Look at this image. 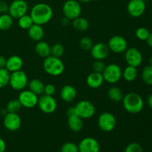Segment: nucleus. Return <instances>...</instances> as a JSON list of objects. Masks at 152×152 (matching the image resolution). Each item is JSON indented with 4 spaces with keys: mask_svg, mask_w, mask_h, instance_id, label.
Returning <instances> with one entry per match:
<instances>
[{
    "mask_svg": "<svg viewBox=\"0 0 152 152\" xmlns=\"http://www.w3.org/2000/svg\"><path fill=\"white\" fill-rule=\"evenodd\" d=\"M64 51H65V49H64L63 45L62 44H59V43H56L51 47L50 55L55 56V57L59 58L63 55Z\"/></svg>",
    "mask_w": 152,
    "mask_h": 152,
    "instance_id": "473e14b6",
    "label": "nucleus"
},
{
    "mask_svg": "<svg viewBox=\"0 0 152 152\" xmlns=\"http://www.w3.org/2000/svg\"><path fill=\"white\" fill-rule=\"evenodd\" d=\"M79 1L82 2H89L91 1H97V0H79Z\"/></svg>",
    "mask_w": 152,
    "mask_h": 152,
    "instance_id": "09e8293b",
    "label": "nucleus"
},
{
    "mask_svg": "<svg viewBox=\"0 0 152 152\" xmlns=\"http://www.w3.org/2000/svg\"><path fill=\"white\" fill-rule=\"evenodd\" d=\"M18 19H19V21H18L19 26L22 29L28 30L34 24L32 18L31 17L30 15L25 14Z\"/></svg>",
    "mask_w": 152,
    "mask_h": 152,
    "instance_id": "7c9ffc66",
    "label": "nucleus"
},
{
    "mask_svg": "<svg viewBox=\"0 0 152 152\" xmlns=\"http://www.w3.org/2000/svg\"><path fill=\"white\" fill-rule=\"evenodd\" d=\"M148 105L152 109V94L148 97Z\"/></svg>",
    "mask_w": 152,
    "mask_h": 152,
    "instance_id": "a18cd8bd",
    "label": "nucleus"
},
{
    "mask_svg": "<svg viewBox=\"0 0 152 152\" xmlns=\"http://www.w3.org/2000/svg\"><path fill=\"white\" fill-rule=\"evenodd\" d=\"M102 74L104 80L111 84H114L121 79L123 76V71L118 65L112 63L106 65Z\"/></svg>",
    "mask_w": 152,
    "mask_h": 152,
    "instance_id": "39448f33",
    "label": "nucleus"
},
{
    "mask_svg": "<svg viewBox=\"0 0 152 152\" xmlns=\"http://www.w3.org/2000/svg\"><path fill=\"white\" fill-rule=\"evenodd\" d=\"M28 34L30 38L36 42H39L44 37V30L42 25L33 24L28 29Z\"/></svg>",
    "mask_w": 152,
    "mask_h": 152,
    "instance_id": "412c9836",
    "label": "nucleus"
},
{
    "mask_svg": "<svg viewBox=\"0 0 152 152\" xmlns=\"http://www.w3.org/2000/svg\"><path fill=\"white\" fill-rule=\"evenodd\" d=\"M50 49H51V47L50 45L44 41H39L35 46L36 53L43 58L50 56Z\"/></svg>",
    "mask_w": 152,
    "mask_h": 152,
    "instance_id": "5701e85b",
    "label": "nucleus"
},
{
    "mask_svg": "<svg viewBox=\"0 0 152 152\" xmlns=\"http://www.w3.org/2000/svg\"><path fill=\"white\" fill-rule=\"evenodd\" d=\"M110 50L115 53H122L128 48V43L126 39L121 36H114L110 39L108 44Z\"/></svg>",
    "mask_w": 152,
    "mask_h": 152,
    "instance_id": "ddd939ff",
    "label": "nucleus"
},
{
    "mask_svg": "<svg viewBox=\"0 0 152 152\" xmlns=\"http://www.w3.org/2000/svg\"><path fill=\"white\" fill-rule=\"evenodd\" d=\"M147 42V44H148V45L149 46V47L152 48V32L150 33L149 35H148V38H147V39L145 40Z\"/></svg>",
    "mask_w": 152,
    "mask_h": 152,
    "instance_id": "c03bdc74",
    "label": "nucleus"
},
{
    "mask_svg": "<svg viewBox=\"0 0 152 152\" xmlns=\"http://www.w3.org/2000/svg\"><path fill=\"white\" fill-rule=\"evenodd\" d=\"M39 108L42 112L45 114H52L54 112L57 107L56 101L53 96L43 94L39 98L38 104Z\"/></svg>",
    "mask_w": 152,
    "mask_h": 152,
    "instance_id": "1a4fd4ad",
    "label": "nucleus"
},
{
    "mask_svg": "<svg viewBox=\"0 0 152 152\" xmlns=\"http://www.w3.org/2000/svg\"><path fill=\"white\" fill-rule=\"evenodd\" d=\"M122 101L125 110L131 114H138L143 108L144 102L142 96L134 92L125 95Z\"/></svg>",
    "mask_w": 152,
    "mask_h": 152,
    "instance_id": "f03ea898",
    "label": "nucleus"
},
{
    "mask_svg": "<svg viewBox=\"0 0 152 152\" xmlns=\"http://www.w3.org/2000/svg\"><path fill=\"white\" fill-rule=\"evenodd\" d=\"M6 150V143L2 138L0 137V152H4Z\"/></svg>",
    "mask_w": 152,
    "mask_h": 152,
    "instance_id": "79ce46f5",
    "label": "nucleus"
},
{
    "mask_svg": "<svg viewBox=\"0 0 152 152\" xmlns=\"http://www.w3.org/2000/svg\"><path fill=\"white\" fill-rule=\"evenodd\" d=\"M105 68V65L102 60H96L93 64V69L94 72L102 73Z\"/></svg>",
    "mask_w": 152,
    "mask_h": 152,
    "instance_id": "4c0bfd02",
    "label": "nucleus"
},
{
    "mask_svg": "<svg viewBox=\"0 0 152 152\" xmlns=\"http://www.w3.org/2000/svg\"><path fill=\"white\" fill-rule=\"evenodd\" d=\"M125 59L128 65L137 68L142 62V55L136 48H129L125 51Z\"/></svg>",
    "mask_w": 152,
    "mask_h": 152,
    "instance_id": "f8f14e48",
    "label": "nucleus"
},
{
    "mask_svg": "<svg viewBox=\"0 0 152 152\" xmlns=\"http://www.w3.org/2000/svg\"><path fill=\"white\" fill-rule=\"evenodd\" d=\"M142 1H144L145 2V1H149V0H142Z\"/></svg>",
    "mask_w": 152,
    "mask_h": 152,
    "instance_id": "3c124183",
    "label": "nucleus"
},
{
    "mask_svg": "<svg viewBox=\"0 0 152 152\" xmlns=\"http://www.w3.org/2000/svg\"><path fill=\"white\" fill-rule=\"evenodd\" d=\"M122 77H123V78H124L126 81L133 82L137 77V68L129 65V66H127L124 69Z\"/></svg>",
    "mask_w": 152,
    "mask_h": 152,
    "instance_id": "393cba45",
    "label": "nucleus"
},
{
    "mask_svg": "<svg viewBox=\"0 0 152 152\" xmlns=\"http://www.w3.org/2000/svg\"><path fill=\"white\" fill-rule=\"evenodd\" d=\"M61 152H79L78 145L72 142H65L61 147Z\"/></svg>",
    "mask_w": 152,
    "mask_h": 152,
    "instance_id": "72a5a7b5",
    "label": "nucleus"
},
{
    "mask_svg": "<svg viewBox=\"0 0 152 152\" xmlns=\"http://www.w3.org/2000/svg\"><path fill=\"white\" fill-rule=\"evenodd\" d=\"M22 105L20 103L19 100L18 99H13L9 101L6 106V109H7L8 113H16L18 114L19 111L22 108Z\"/></svg>",
    "mask_w": 152,
    "mask_h": 152,
    "instance_id": "c85d7f7f",
    "label": "nucleus"
},
{
    "mask_svg": "<svg viewBox=\"0 0 152 152\" xmlns=\"http://www.w3.org/2000/svg\"><path fill=\"white\" fill-rule=\"evenodd\" d=\"M7 59L4 56L0 55V68H4L6 65Z\"/></svg>",
    "mask_w": 152,
    "mask_h": 152,
    "instance_id": "a19ab883",
    "label": "nucleus"
},
{
    "mask_svg": "<svg viewBox=\"0 0 152 152\" xmlns=\"http://www.w3.org/2000/svg\"><path fill=\"white\" fill-rule=\"evenodd\" d=\"M64 15L68 19H77L80 16L82 13V7L80 3L76 0H68L65 1L62 7Z\"/></svg>",
    "mask_w": 152,
    "mask_h": 152,
    "instance_id": "423d86ee",
    "label": "nucleus"
},
{
    "mask_svg": "<svg viewBox=\"0 0 152 152\" xmlns=\"http://www.w3.org/2000/svg\"><path fill=\"white\" fill-rule=\"evenodd\" d=\"M28 6L25 0H14L9 5L8 13L13 19H19L28 12Z\"/></svg>",
    "mask_w": 152,
    "mask_h": 152,
    "instance_id": "6e6552de",
    "label": "nucleus"
},
{
    "mask_svg": "<svg viewBox=\"0 0 152 152\" xmlns=\"http://www.w3.org/2000/svg\"><path fill=\"white\" fill-rule=\"evenodd\" d=\"M73 27L77 31H85L88 28L89 22L85 18L79 16L77 19L73 20Z\"/></svg>",
    "mask_w": 152,
    "mask_h": 152,
    "instance_id": "cd10ccee",
    "label": "nucleus"
},
{
    "mask_svg": "<svg viewBox=\"0 0 152 152\" xmlns=\"http://www.w3.org/2000/svg\"><path fill=\"white\" fill-rule=\"evenodd\" d=\"M18 99L22 104V107L26 108H32L38 104L39 97L37 94L28 89V90L21 91Z\"/></svg>",
    "mask_w": 152,
    "mask_h": 152,
    "instance_id": "9b49d317",
    "label": "nucleus"
},
{
    "mask_svg": "<svg viewBox=\"0 0 152 152\" xmlns=\"http://www.w3.org/2000/svg\"><path fill=\"white\" fill-rule=\"evenodd\" d=\"M30 16L34 24L43 25L50 22L53 17V10L51 7L45 3L35 4L31 10Z\"/></svg>",
    "mask_w": 152,
    "mask_h": 152,
    "instance_id": "f257e3e1",
    "label": "nucleus"
},
{
    "mask_svg": "<svg viewBox=\"0 0 152 152\" xmlns=\"http://www.w3.org/2000/svg\"><path fill=\"white\" fill-rule=\"evenodd\" d=\"M28 88L31 91L37 94V96L39 95H42L44 94L45 91V85L39 79H34L28 83Z\"/></svg>",
    "mask_w": 152,
    "mask_h": 152,
    "instance_id": "b1692460",
    "label": "nucleus"
},
{
    "mask_svg": "<svg viewBox=\"0 0 152 152\" xmlns=\"http://www.w3.org/2000/svg\"><path fill=\"white\" fill-rule=\"evenodd\" d=\"M9 5L4 1L0 0V13H7L8 12Z\"/></svg>",
    "mask_w": 152,
    "mask_h": 152,
    "instance_id": "ea45409f",
    "label": "nucleus"
},
{
    "mask_svg": "<svg viewBox=\"0 0 152 152\" xmlns=\"http://www.w3.org/2000/svg\"><path fill=\"white\" fill-rule=\"evenodd\" d=\"M7 113H8V112H7V109H3V110H2V111H1V114H2V115H3V116H5V115H6V114H7Z\"/></svg>",
    "mask_w": 152,
    "mask_h": 152,
    "instance_id": "de8ad7c7",
    "label": "nucleus"
},
{
    "mask_svg": "<svg viewBox=\"0 0 152 152\" xmlns=\"http://www.w3.org/2000/svg\"><path fill=\"white\" fill-rule=\"evenodd\" d=\"M117 124L115 117L109 112H103L98 119V126L99 129L105 132L113 131Z\"/></svg>",
    "mask_w": 152,
    "mask_h": 152,
    "instance_id": "9d476101",
    "label": "nucleus"
},
{
    "mask_svg": "<svg viewBox=\"0 0 152 152\" xmlns=\"http://www.w3.org/2000/svg\"><path fill=\"white\" fill-rule=\"evenodd\" d=\"M9 84L15 91L25 90L28 85V80L26 74L22 70L12 72L10 76Z\"/></svg>",
    "mask_w": 152,
    "mask_h": 152,
    "instance_id": "20e7f679",
    "label": "nucleus"
},
{
    "mask_svg": "<svg viewBox=\"0 0 152 152\" xmlns=\"http://www.w3.org/2000/svg\"><path fill=\"white\" fill-rule=\"evenodd\" d=\"M145 9L146 4L142 0H130L128 3V13L134 18H138L142 16L145 13Z\"/></svg>",
    "mask_w": 152,
    "mask_h": 152,
    "instance_id": "4468645a",
    "label": "nucleus"
},
{
    "mask_svg": "<svg viewBox=\"0 0 152 152\" xmlns=\"http://www.w3.org/2000/svg\"><path fill=\"white\" fill-rule=\"evenodd\" d=\"M110 49L108 45L103 42H99L93 45L91 49V54L95 60H103L108 57Z\"/></svg>",
    "mask_w": 152,
    "mask_h": 152,
    "instance_id": "f3484780",
    "label": "nucleus"
},
{
    "mask_svg": "<svg viewBox=\"0 0 152 152\" xmlns=\"http://www.w3.org/2000/svg\"><path fill=\"white\" fill-rule=\"evenodd\" d=\"M74 114H76L75 108H74V107H71V108H68V111H67V115H68V117L74 115Z\"/></svg>",
    "mask_w": 152,
    "mask_h": 152,
    "instance_id": "37998d69",
    "label": "nucleus"
},
{
    "mask_svg": "<svg viewBox=\"0 0 152 152\" xmlns=\"http://www.w3.org/2000/svg\"><path fill=\"white\" fill-rule=\"evenodd\" d=\"M60 96L63 101L66 102H71L75 99L77 96V91L72 86L66 85L61 89Z\"/></svg>",
    "mask_w": 152,
    "mask_h": 152,
    "instance_id": "aec40b11",
    "label": "nucleus"
},
{
    "mask_svg": "<svg viewBox=\"0 0 152 152\" xmlns=\"http://www.w3.org/2000/svg\"><path fill=\"white\" fill-rule=\"evenodd\" d=\"M87 84L91 88L96 89L100 87L102 85L104 82V78L103 76H102V73H98V72H94L89 74L87 77Z\"/></svg>",
    "mask_w": 152,
    "mask_h": 152,
    "instance_id": "6ab92c4d",
    "label": "nucleus"
},
{
    "mask_svg": "<svg viewBox=\"0 0 152 152\" xmlns=\"http://www.w3.org/2000/svg\"><path fill=\"white\" fill-rule=\"evenodd\" d=\"M149 34V31L144 27H140V28H137L135 32V35L137 37V39H139L140 40H145V41L148 38Z\"/></svg>",
    "mask_w": 152,
    "mask_h": 152,
    "instance_id": "f704fd0d",
    "label": "nucleus"
},
{
    "mask_svg": "<svg viewBox=\"0 0 152 152\" xmlns=\"http://www.w3.org/2000/svg\"><path fill=\"white\" fill-rule=\"evenodd\" d=\"M80 47L82 48L83 49L86 50H91L93 46V42H92L91 39H90L89 37H83V38L81 39L80 40Z\"/></svg>",
    "mask_w": 152,
    "mask_h": 152,
    "instance_id": "e433bc0d",
    "label": "nucleus"
},
{
    "mask_svg": "<svg viewBox=\"0 0 152 152\" xmlns=\"http://www.w3.org/2000/svg\"><path fill=\"white\" fill-rule=\"evenodd\" d=\"M142 79L145 84L152 86V65H147L142 69Z\"/></svg>",
    "mask_w": 152,
    "mask_h": 152,
    "instance_id": "c756f323",
    "label": "nucleus"
},
{
    "mask_svg": "<svg viewBox=\"0 0 152 152\" xmlns=\"http://www.w3.org/2000/svg\"><path fill=\"white\" fill-rule=\"evenodd\" d=\"M3 123L7 130L10 132H16L21 127L22 120L19 114L16 113H7L5 116H4Z\"/></svg>",
    "mask_w": 152,
    "mask_h": 152,
    "instance_id": "2eb2a0df",
    "label": "nucleus"
},
{
    "mask_svg": "<svg viewBox=\"0 0 152 152\" xmlns=\"http://www.w3.org/2000/svg\"><path fill=\"white\" fill-rule=\"evenodd\" d=\"M124 152H143V150L137 142H131L126 147Z\"/></svg>",
    "mask_w": 152,
    "mask_h": 152,
    "instance_id": "c9c22d12",
    "label": "nucleus"
},
{
    "mask_svg": "<svg viewBox=\"0 0 152 152\" xmlns=\"http://www.w3.org/2000/svg\"><path fill=\"white\" fill-rule=\"evenodd\" d=\"M22 65H23V61L22 58L16 55H13L7 59L5 68L9 72L12 73L22 69Z\"/></svg>",
    "mask_w": 152,
    "mask_h": 152,
    "instance_id": "a211bd4d",
    "label": "nucleus"
},
{
    "mask_svg": "<svg viewBox=\"0 0 152 152\" xmlns=\"http://www.w3.org/2000/svg\"><path fill=\"white\" fill-rule=\"evenodd\" d=\"M108 96L114 102H120L123 99V93L118 87H112L108 90Z\"/></svg>",
    "mask_w": 152,
    "mask_h": 152,
    "instance_id": "bb28decb",
    "label": "nucleus"
},
{
    "mask_svg": "<svg viewBox=\"0 0 152 152\" xmlns=\"http://www.w3.org/2000/svg\"><path fill=\"white\" fill-rule=\"evenodd\" d=\"M10 73L4 68H0V88L5 87L9 84Z\"/></svg>",
    "mask_w": 152,
    "mask_h": 152,
    "instance_id": "2f4dec72",
    "label": "nucleus"
},
{
    "mask_svg": "<svg viewBox=\"0 0 152 152\" xmlns=\"http://www.w3.org/2000/svg\"><path fill=\"white\" fill-rule=\"evenodd\" d=\"M79 152H99L100 145L93 137H86L82 140L78 145Z\"/></svg>",
    "mask_w": 152,
    "mask_h": 152,
    "instance_id": "dca6fc26",
    "label": "nucleus"
},
{
    "mask_svg": "<svg viewBox=\"0 0 152 152\" xmlns=\"http://www.w3.org/2000/svg\"><path fill=\"white\" fill-rule=\"evenodd\" d=\"M13 25V18L9 13H3L0 15V30L7 31Z\"/></svg>",
    "mask_w": 152,
    "mask_h": 152,
    "instance_id": "a878e982",
    "label": "nucleus"
},
{
    "mask_svg": "<svg viewBox=\"0 0 152 152\" xmlns=\"http://www.w3.org/2000/svg\"><path fill=\"white\" fill-rule=\"evenodd\" d=\"M43 68L49 75L59 76L64 72L65 65L59 58L49 56L45 59L43 62Z\"/></svg>",
    "mask_w": 152,
    "mask_h": 152,
    "instance_id": "7ed1b4c3",
    "label": "nucleus"
},
{
    "mask_svg": "<svg viewBox=\"0 0 152 152\" xmlns=\"http://www.w3.org/2000/svg\"><path fill=\"white\" fill-rule=\"evenodd\" d=\"M56 92V88L52 84H48L45 86V91L44 94L47 95H50V96H53Z\"/></svg>",
    "mask_w": 152,
    "mask_h": 152,
    "instance_id": "58836bf2",
    "label": "nucleus"
},
{
    "mask_svg": "<svg viewBox=\"0 0 152 152\" xmlns=\"http://www.w3.org/2000/svg\"><path fill=\"white\" fill-rule=\"evenodd\" d=\"M76 114L82 119H89L95 114V107L88 100H81L74 106Z\"/></svg>",
    "mask_w": 152,
    "mask_h": 152,
    "instance_id": "0eeeda50",
    "label": "nucleus"
},
{
    "mask_svg": "<svg viewBox=\"0 0 152 152\" xmlns=\"http://www.w3.org/2000/svg\"><path fill=\"white\" fill-rule=\"evenodd\" d=\"M68 126L74 132H80L83 128V119L77 114L69 116L68 117Z\"/></svg>",
    "mask_w": 152,
    "mask_h": 152,
    "instance_id": "4be33fe9",
    "label": "nucleus"
},
{
    "mask_svg": "<svg viewBox=\"0 0 152 152\" xmlns=\"http://www.w3.org/2000/svg\"><path fill=\"white\" fill-rule=\"evenodd\" d=\"M148 62H149V65H152V55L149 57V59H148Z\"/></svg>",
    "mask_w": 152,
    "mask_h": 152,
    "instance_id": "8fccbe9b",
    "label": "nucleus"
},
{
    "mask_svg": "<svg viewBox=\"0 0 152 152\" xmlns=\"http://www.w3.org/2000/svg\"><path fill=\"white\" fill-rule=\"evenodd\" d=\"M68 21H69V19H68V18H66L65 16V18H63V19H62V25H68Z\"/></svg>",
    "mask_w": 152,
    "mask_h": 152,
    "instance_id": "49530a36",
    "label": "nucleus"
}]
</instances>
